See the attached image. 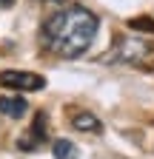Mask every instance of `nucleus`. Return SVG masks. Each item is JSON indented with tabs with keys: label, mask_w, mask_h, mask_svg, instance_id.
<instances>
[{
	"label": "nucleus",
	"mask_w": 154,
	"mask_h": 159,
	"mask_svg": "<svg viewBox=\"0 0 154 159\" xmlns=\"http://www.w3.org/2000/svg\"><path fill=\"white\" fill-rule=\"evenodd\" d=\"M51 153L54 159H77L80 153H77V145L71 142V139H57V142L51 145Z\"/></svg>",
	"instance_id": "obj_7"
},
{
	"label": "nucleus",
	"mask_w": 154,
	"mask_h": 159,
	"mask_svg": "<svg viewBox=\"0 0 154 159\" xmlns=\"http://www.w3.org/2000/svg\"><path fill=\"white\" fill-rule=\"evenodd\" d=\"M71 128L83 131V134H103V122H100V119L94 116L91 111H80V114H74V116H71Z\"/></svg>",
	"instance_id": "obj_6"
},
{
	"label": "nucleus",
	"mask_w": 154,
	"mask_h": 159,
	"mask_svg": "<svg viewBox=\"0 0 154 159\" xmlns=\"http://www.w3.org/2000/svg\"><path fill=\"white\" fill-rule=\"evenodd\" d=\"M26 111H29V102L23 97H0V114L3 116L20 119V116H26Z\"/></svg>",
	"instance_id": "obj_5"
},
{
	"label": "nucleus",
	"mask_w": 154,
	"mask_h": 159,
	"mask_svg": "<svg viewBox=\"0 0 154 159\" xmlns=\"http://www.w3.org/2000/svg\"><path fill=\"white\" fill-rule=\"evenodd\" d=\"M100 20L86 6H66L63 11H54L40 31V43L46 51L63 60H74L89 51L94 34H97Z\"/></svg>",
	"instance_id": "obj_1"
},
{
	"label": "nucleus",
	"mask_w": 154,
	"mask_h": 159,
	"mask_svg": "<svg viewBox=\"0 0 154 159\" xmlns=\"http://www.w3.org/2000/svg\"><path fill=\"white\" fill-rule=\"evenodd\" d=\"M14 6V0H0V9H12Z\"/></svg>",
	"instance_id": "obj_8"
},
{
	"label": "nucleus",
	"mask_w": 154,
	"mask_h": 159,
	"mask_svg": "<svg viewBox=\"0 0 154 159\" xmlns=\"http://www.w3.org/2000/svg\"><path fill=\"white\" fill-rule=\"evenodd\" d=\"M0 85L14 88V91H43L46 88V77L43 74H31V71H0Z\"/></svg>",
	"instance_id": "obj_2"
},
{
	"label": "nucleus",
	"mask_w": 154,
	"mask_h": 159,
	"mask_svg": "<svg viewBox=\"0 0 154 159\" xmlns=\"http://www.w3.org/2000/svg\"><path fill=\"white\" fill-rule=\"evenodd\" d=\"M43 139H46V116L37 114L34 125H31V134L23 136V139H17V148H20V151H37V145H40Z\"/></svg>",
	"instance_id": "obj_3"
},
{
	"label": "nucleus",
	"mask_w": 154,
	"mask_h": 159,
	"mask_svg": "<svg viewBox=\"0 0 154 159\" xmlns=\"http://www.w3.org/2000/svg\"><path fill=\"white\" fill-rule=\"evenodd\" d=\"M146 51H148V46L143 43V40L126 37V40H120V51L114 54V60H126V63H131V60H137V57L146 54Z\"/></svg>",
	"instance_id": "obj_4"
}]
</instances>
